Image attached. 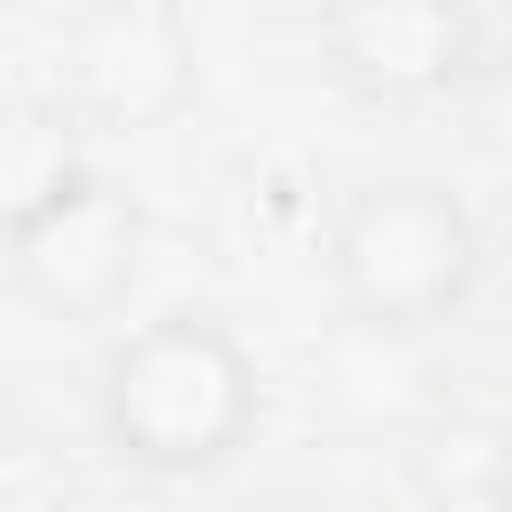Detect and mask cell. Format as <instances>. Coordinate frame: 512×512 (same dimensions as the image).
Listing matches in <instances>:
<instances>
[{"instance_id":"3","label":"cell","mask_w":512,"mask_h":512,"mask_svg":"<svg viewBox=\"0 0 512 512\" xmlns=\"http://www.w3.org/2000/svg\"><path fill=\"white\" fill-rule=\"evenodd\" d=\"M64 104L96 128H160L192 104V24L168 0H104L64 32Z\"/></svg>"},{"instance_id":"4","label":"cell","mask_w":512,"mask_h":512,"mask_svg":"<svg viewBox=\"0 0 512 512\" xmlns=\"http://www.w3.org/2000/svg\"><path fill=\"white\" fill-rule=\"evenodd\" d=\"M136 256H144V208L104 176L88 192H72L48 224L8 240V264H16L24 296L48 304L56 320H104L128 296Z\"/></svg>"},{"instance_id":"2","label":"cell","mask_w":512,"mask_h":512,"mask_svg":"<svg viewBox=\"0 0 512 512\" xmlns=\"http://www.w3.org/2000/svg\"><path fill=\"white\" fill-rule=\"evenodd\" d=\"M328 272L352 320L368 328H432L480 280V224L440 176H384L344 200Z\"/></svg>"},{"instance_id":"1","label":"cell","mask_w":512,"mask_h":512,"mask_svg":"<svg viewBox=\"0 0 512 512\" xmlns=\"http://www.w3.org/2000/svg\"><path fill=\"white\" fill-rule=\"evenodd\" d=\"M96 424H104L112 456L136 472H168V480L208 472L256 424V360L208 312L144 320L104 360Z\"/></svg>"},{"instance_id":"5","label":"cell","mask_w":512,"mask_h":512,"mask_svg":"<svg viewBox=\"0 0 512 512\" xmlns=\"http://www.w3.org/2000/svg\"><path fill=\"white\" fill-rule=\"evenodd\" d=\"M320 48L368 96H440L480 64V16L448 0H352L320 16Z\"/></svg>"},{"instance_id":"7","label":"cell","mask_w":512,"mask_h":512,"mask_svg":"<svg viewBox=\"0 0 512 512\" xmlns=\"http://www.w3.org/2000/svg\"><path fill=\"white\" fill-rule=\"evenodd\" d=\"M424 512H512V480H456Z\"/></svg>"},{"instance_id":"6","label":"cell","mask_w":512,"mask_h":512,"mask_svg":"<svg viewBox=\"0 0 512 512\" xmlns=\"http://www.w3.org/2000/svg\"><path fill=\"white\" fill-rule=\"evenodd\" d=\"M88 144L64 96H0V240L48 224L72 192H88Z\"/></svg>"}]
</instances>
